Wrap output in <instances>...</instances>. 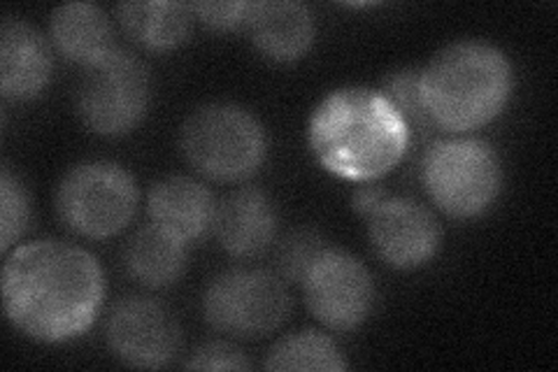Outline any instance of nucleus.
I'll list each match as a JSON object with an SVG mask.
<instances>
[{
	"mask_svg": "<svg viewBox=\"0 0 558 372\" xmlns=\"http://www.w3.org/2000/svg\"><path fill=\"white\" fill-rule=\"evenodd\" d=\"M365 219L375 254L393 271L424 268L442 247L438 217L412 199L387 196Z\"/></svg>",
	"mask_w": 558,
	"mask_h": 372,
	"instance_id": "9b49d317",
	"label": "nucleus"
},
{
	"mask_svg": "<svg viewBox=\"0 0 558 372\" xmlns=\"http://www.w3.org/2000/svg\"><path fill=\"white\" fill-rule=\"evenodd\" d=\"M105 303V273L84 247L35 240L14 247L3 268L8 322L26 338L63 345L94 326Z\"/></svg>",
	"mask_w": 558,
	"mask_h": 372,
	"instance_id": "f257e3e1",
	"label": "nucleus"
},
{
	"mask_svg": "<svg viewBox=\"0 0 558 372\" xmlns=\"http://www.w3.org/2000/svg\"><path fill=\"white\" fill-rule=\"evenodd\" d=\"M217 205L213 191L203 182L194 177L172 175L151 187L147 212L156 228L191 244L215 228Z\"/></svg>",
	"mask_w": 558,
	"mask_h": 372,
	"instance_id": "4468645a",
	"label": "nucleus"
},
{
	"mask_svg": "<svg viewBox=\"0 0 558 372\" xmlns=\"http://www.w3.org/2000/svg\"><path fill=\"white\" fill-rule=\"evenodd\" d=\"M410 143V127L393 103L365 86L336 88L310 119L312 154L328 172L349 182H375L391 172Z\"/></svg>",
	"mask_w": 558,
	"mask_h": 372,
	"instance_id": "f03ea898",
	"label": "nucleus"
},
{
	"mask_svg": "<svg viewBox=\"0 0 558 372\" xmlns=\"http://www.w3.org/2000/svg\"><path fill=\"white\" fill-rule=\"evenodd\" d=\"M324 252L326 247L317 230H293V233L275 242V273L287 285H303L305 275L312 271V265L317 263Z\"/></svg>",
	"mask_w": 558,
	"mask_h": 372,
	"instance_id": "412c9836",
	"label": "nucleus"
},
{
	"mask_svg": "<svg viewBox=\"0 0 558 372\" xmlns=\"http://www.w3.org/2000/svg\"><path fill=\"white\" fill-rule=\"evenodd\" d=\"M389 193L384 191L381 187H375L373 182H365V184H361L359 189H356V193H354V199H352V205H354V209L359 212V215H363V217H368L371 212L387 199Z\"/></svg>",
	"mask_w": 558,
	"mask_h": 372,
	"instance_id": "393cba45",
	"label": "nucleus"
},
{
	"mask_svg": "<svg viewBox=\"0 0 558 372\" xmlns=\"http://www.w3.org/2000/svg\"><path fill=\"white\" fill-rule=\"evenodd\" d=\"M49 38L70 63L89 68L114 49V26L94 3H68L51 12Z\"/></svg>",
	"mask_w": 558,
	"mask_h": 372,
	"instance_id": "dca6fc26",
	"label": "nucleus"
},
{
	"mask_svg": "<svg viewBox=\"0 0 558 372\" xmlns=\"http://www.w3.org/2000/svg\"><path fill=\"white\" fill-rule=\"evenodd\" d=\"M189 8L194 12L196 22L219 33L244 26L252 12V3H194Z\"/></svg>",
	"mask_w": 558,
	"mask_h": 372,
	"instance_id": "b1692460",
	"label": "nucleus"
},
{
	"mask_svg": "<svg viewBox=\"0 0 558 372\" xmlns=\"http://www.w3.org/2000/svg\"><path fill=\"white\" fill-rule=\"evenodd\" d=\"M51 47L45 35L24 20H5L0 28V92L5 100L28 103L51 82Z\"/></svg>",
	"mask_w": 558,
	"mask_h": 372,
	"instance_id": "ddd939ff",
	"label": "nucleus"
},
{
	"mask_svg": "<svg viewBox=\"0 0 558 372\" xmlns=\"http://www.w3.org/2000/svg\"><path fill=\"white\" fill-rule=\"evenodd\" d=\"M31 224V199L26 187L20 177L12 172V168H3L0 175V250L5 254L12 252V247H20V240L28 230Z\"/></svg>",
	"mask_w": 558,
	"mask_h": 372,
	"instance_id": "4be33fe9",
	"label": "nucleus"
},
{
	"mask_svg": "<svg viewBox=\"0 0 558 372\" xmlns=\"http://www.w3.org/2000/svg\"><path fill=\"white\" fill-rule=\"evenodd\" d=\"M151 103L149 68L133 51L114 47L108 57L84 68L77 86V115L86 129L102 137L133 133Z\"/></svg>",
	"mask_w": 558,
	"mask_h": 372,
	"instance_id": "0eeeda50",
	"label": "nucleus"
},
{
	"mask_svg": "<svg viewBox=\"0 0 558 372\" xmlns=\"http://www.w3.org/2000/svg\"><path fill=\"white\" fill-rule=\"evenodd\" d=\"M205 322L238 340L268 338L291 314L287 281L275 271L233 268L209 281L203 296Z\"/></svg>",
	"mask_w": 558,
	"mask_h": 372,
	"instance_id": "6e6552de",
	"label": "nucleus"
},
{
	"mask_svg": "<svg viewBox=\"0 0 558 372\" xmlns=\"http://www.w3.org/2000/svg\"><path fill=\"white\" fill-rule=\"evenodd\" d=\"M244 26H247L254 47L275 63L301 61L317 40V24H314L312 10L303 3H293V0L252 3Z\"/></svg>",
	"mask_w": 558,
	"mask_h": 372,
	"instance_id": "2eb2a0df",
	"label": "nucleus"
},
{
	"mask_svg": "<svg viewBox=\"0 0 558 372\" xmlns=\"http://www.w3.org/2000/svg\"><path fill=\"white\" fill-rule=\"evenodd\" d=\"M137 205L135 177L114 161H84L70 168L57 191L61 221L86 240H110L124 233Z\"/></svg>",
	"mask_w": 558,
	"mask_h": 372,
	"instance_id": "423d86ee",
	"label": "nucleus"
},
{
	"mask_svg": "<svg viewBox=\"0 0 558 372\" xmlns=\"http://www.w3.org/2000/svg\"><path fill=\"white\" fill-rule=\"evenodd\" d=\"M184 161L209 182L250 180L266 161L268 135L250 110L235 103H209L191 112L180 131Z\"/></svg>",
	"mask_w": 558,
	"mask_h": 372,
	"instance_id": "20e7f679",
	"label": "nucleus"
},
{
	"mask_svg": "<svg viewBox=\"0 0 558 372\" xmlns=\"http://www.w3.org/2000/svg\"><path fill=\"white\" fill-rule=\"evenodd\" d=\"M105 340L121 363L159 370L180 353L182 331L178 319L159 300L126 296L117 300L108 316Z\"/></svg>",
	"mask_w": 558,
	"mask_h": 372,
	"instance_id": "9d476101",
	"label": "nucleus"
},
{
	"mask_svg": "<svg viewBox=\"0 0 558 372\" xmlns=\"http://www.w3.org/2000/svg\"><path fill=\"white\" fill-rule=\"evenodd\" d=\"M182 240L168 236L154 224L140 228L124 247V268L145 289L159 291L178 285L189 265V252Z\"/></svg>",
	"mask_w": 558,
	"mask_h": 372,
	"instance_id": "f3484780",
	"label": "nucleus"
},
{
	"mask_svg": "<svg viewBox=\"0 0 558 372\" xmlns=\"http://www.w3.org/2000/svg\"><path fill=\"white\" fill-rule=\"evenodd\" d=\"M312 316L330 331L349 333L368 322L375 308V279L363 261L344 250H328L303 279Z\"/></svg>",
	"mask_w": 558,
	"mask_h": 372,
	"instance_id": "1a4fd4ad",
	"label": "nucleus"
},
{
	"mask_svg": "<svg viewBox=\"0 0 558 372\" xmlns=\"http://www.w3.org/2000/svg\"><path fill=\"white\" fill-rule=\"evenodd\" d=\"M268 370L301 372V370H324L342 372L349 368L340 345L322 331L291 333L279 340L264 363Z\"/></svg>",
	"mask_w": 558,
	"mask_h": 372,
	"instance_id": "6ab92c4d",
	"label": "nucleus"
},
{
	"mask_svg": "<svg viewBox=\"0 0 558 372\" xmlns=\"http://www.w3.org/2000/svg\"><path fill=\"white\" fill-rule=\"evenodd\" d=\"M279 217L266 191L242 187L217 205L213 233L221 250L240 261L266 254L277 242Z\"/></svg>",
	"mask_w": 558,
	"mask_h": 372,
	"instance_id": "f8f14e48",
	"label": "nucleus"
},
{
	"mask_svg": "<svg viewBox=\"0 0 558 372\" xmlns=\"http://www.w3.org/2000/svg\"><path fill=\"white\" fill-rule=\"evenodd\" d=\"M379 92L393 103V108L410 127V133L428 135L435 131L422 96V70H414V68L396 70V73L387 75V80H384V86Z\"/></svg>",
	"mask_w": 558,
	"mask_h": 372,
	"instance_id": "aec40b11",
	"label": "nucleus"
},
{
	"mask_svg": "<svg viewBox=\"0 0 558 372\" xmlns=\"http://www.w3.org/2000/svg\"><path fill=\"white\" fill-rule=\"evenodd\" d=\"M428 199L451 219H477L502 191V164L482 137H449L433 143L422 161Z\"/></svg>",
	"mask_w": 558,
	"mask_h": 372,
	"instance_id": "39448f33",
	"label": "nucleus"
},
{
	"mask_svg": "<svg viewBox=\"0 0 558 372\" xmlns=\"http://www.w3.org/2000/svg\"><path fill=\"white\" fill-rule=\"evenodd\" d=\"M121 28L147 51H172L182 47L194 31L196 16L184 3L172 0H145L117 8Z\"/></svg>",
	"mask_w": 558,
	"mask_h": 372,
	"instance_id": "a211bd4d",
	"label": "nucleus"
},
{
	"mask_svg": "<svg viewBox=\"0 0 558 372\" xmlns=\"http://www.w3.org/2000/svg\"><path fill=\"white\" fill-rule=\"evenodd\" d=\"M189 370H250L247 353L231 343H205L186 361Z\"/></svg>",
	"mask_w": 558,
	"mask_h": 372,
	"instance_id": "5701e85b",
	"label": "nucleus"
},
{
	"mask_svg": "<svg viewBox=\"0 0 558 372\" xmlns=\"http://www.w3.org/2000/svg\"><path fill=\"white\" fill-rule=\"evenodd\" d=\"M514 92L505 51L482 43L447 45L422 70V96L435 131L465 135L502 115Z\"/></svg>",
	"mask_w": 558,
	"mask_h": 372,
	"instance_id": "7ed1b4c3",
	"label": "nucleus"
}]
</instances>
